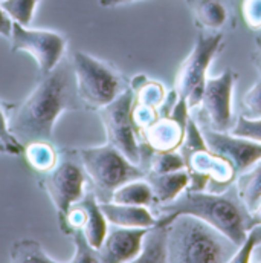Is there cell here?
<instances>
[{
    "instance_id": "12",
    "label": "cell",
    "mask_w": 261,
    "mask_h": 263,
    "mask_svg": "<svg viewBox=\"0 0 261 263\" xmlns=\"http://www.w3.org/2000/svg\"><path fill=\"white\" fill-rule=\"evenodd\" d=\"M148 228H109L103 245L98 250L99 262L124 263L133 262L142 247V239Z\"/></svg>"
},
{
    "instance_id": "15",
    "label": "cell",
    "mask_w": 261,
    "mask_h": 263,
    "mask_svg": "<svg viewBox=\"0 0 261 263\" xmlns=\"http://www.w3.org/2000/svg\"><path fill=\"white\" fill-rule=\"evenodd\" d=\"M99 206L112 227L124 228H151L159 220L150 206L144 205H127L115 202H99Z\"/></svg>"
},
{
    "instance_id": "5",
    "label": "cell",
    "mask_w": 261,
    "mask_h": 263,
    "mask_svg": "<svg viewBox=\"0 0 261 263\" xmlns=\"http://www.w3.org/2000/svg\"><path fill=\"white\" fill-rule=\"evenodd\" d=\"M70 60L83 107L99 110L126 89L119 73L104 62L81 51L73 52Z\"/></svg>"
},
{
    "instance_id": "14",
    "label": "cell",
    "mask_w": 261,
    "mask_h": 263,
    "mask_svg": "<svg viewBox=\"0 0 261 263\" xmlns=\"http://www.w3.org/2000/svg\"><path fill=\"white\" fill-rule=\"evenodd\" d=\"M197 26L220 32L234 23L232 0H187Z\"/></svg>"
},
{
    "instance_id": "31",
    "label": "cell",
    "mask_w": 261,
    "mask_h": 263,
    "mask_svg": "<svg viewBox=\"0 0 261 263\" xmlns=\"http://www.w3.org/2000/svg\"><path fill=\"white\" fill-rule=\"evenodd\" d=\"M242 115L261 118V80L252 84L242 98Z\"/></svg>"
},
{
    "instance_id": "30",
    "label": "cell",
    "mask_w": 261,
    "mask_h": 263,
    "mask_svg": "<svg viewBox=\"0 0 261 263\" xmlns=\"http://www.w3.org/2000/svg\"><path fill=\"white\" fill-rule=\"evenodd\" d=\"M229 133L261 144V118H248L245 115H240Z\"/></svg>"
},
{
    "instance_id": "10",
    "label": "cell",
    "mask_w": 261,
    "mask_h": 263,
    "mask_svg": "<svg viewBox=\"0 0 261 263\" xmlns=\"http://www.w3.org/2000/svg\"><path fill=\"white\" fill-rule=\"evenodd\" d=\"M223 42V34L215 32L211 35L200 34L196 39L193 51L180 65L176 78H174V90L177 92L179 98L187 100L191 90L205 84L208 67L212 63L215 54L218 52Z\"/></svg>"
},
{
    "instance_id": "4",
    "label": "cell",
    "mask_w": 261,
    "mask_h": 263,
    "mask_svg": "<svg viewBox=\"0 0 261 263\" xmlns=\"http://www.w3.org/2000/svg\"><path fill=\"white\" fill-rule=\"evenodd\" d=\"M75 150L86 170L87 179H90L93 185L92 192L99 202H109L118 187L133 179H140L147 173L109 142Z\"/></svg>"
},
{
    "instance_id": "35",
    "label": "cell",
    "mask_w": 261,
    "mask_h": 263,
    "mask_svg": "<svg viewBox=\"0 0 261 263\" xmlns=\"http://www.w3.org/2000/svg\"><path fill=\"white\" fill-rule=\"evenodd\" d=\"M131 2H137V0H98V3L104 8H112V6H119V5H126Z\"/></svg>"
},
{
    "instance_id": "28",
    "label": "cell",
    "mask_w": 261,
    "mask_h": 263,
    "mask_svg": "<svg viewBox=\"0 0 261 263\" xmlns=\"http://www.w3.org/2000/svg\"><path fill=\"white\" fill-rule=\"evenodd\" d=\"M205 148H208V145L202 135V130H200L196 120L190 117V120L187 123V129H185L184 142L179 147V152L184 156V159H187L191 153H194L197 150H205Z\"/></svg>"
},
{
    "instance_id": "25",
    "label": "cell",
    "mask_w": 261,
    "mask_h": 263,
    "mask_svg": "<svg viewBox=\"0 0 261 263\" xmlns=\"http://www.w3.org/2000/svg\"><path fill=\"white\" fill-rule=\"evenodd\" d=\"M187 168L185 159L180 155V152L176 150H164V152H153L150 161H148V168L147 172H154V173H171Z\"/></svg>"
},
{
    "instance_id": "29",
    "label": "cell",
    "mask_w": 261,
    "mask_h": 263,
    "mask_svg": "<svg viewBox=\"0 0 261 263\" xmlns=\"http://www.w3.org/2000/svg\"><path fill=\"white\" fill-rule=\"evenodd\" d=\"M261 243V225H252L248 230L245 240L238 245L235 254L232 256L231 263H249L252 262V254L255 248Z\"/></svg>"
},
{
    "instance_id": "19",
    "label": "cell",
    "mask_w": 261,
    "mask_h": 263,
    "mask_svg": "<svg viewBox=\"0 0 261 263\" xmlns=\"http://www.w3.org/2000/svg\"><path fill=\"white\" fill-rule=\"evenodd\" d=\"M167 225L157 222L154 227L148 228L144 239L139 256L134 263H165L168 259L167 250Z\"/></svg>"
},
{
    "instance_id": "2",
    "label": "cell",
    "mask_w": 261,
    "mask_h": 263,
    "mask_svg": "<svg viewBox=\"0 0 261 263\" xmlns=\"http://www.w3.org/2000/svg\"><path fill=\"white\" fill-rule=\"evenodd\" d=\"M193 214L229 237L237 247L245 240L249 230V213L243 206L235 187L222 193L185 190L171 202L157 203L154 216L167 223L177 214Z\"/></svg>"
},
{
    "instance_id": "3",
    "label": "cell",
    "mask_w": 261,
    "mask_h": 263,
    "mask_svg": "<svg viewBox=\"0 0 261 263\" xmlns=\"http://www.w3.org/2000/svg\"><path fill=\"white\" fill-rule=\"evenodd\" d=\"M167 263L231 262L237 245L193 214H177L167 223Z\"/></svg>"
},
{
    "instance_id": "24",
    "label": "cell",
    "mask_w": 261,
    "mask_h": 263,
    "mask_svg": "<svg viewBox=\"0 0 261 263\" xmlns=\"http://www.w3.org/2000/svg\"><path fill=\"white\" fill-rule=\"evenodd\" d=\"M11 262L14 263H57L43 247L32 239L17 240L11 248Z\"/></svg>"
},
{
    "instance_id": "6",
    "label": "cell",
    "mask_w": 261,
    "mask_h": 263,
    "mask_svg": "<svg viewBox=\"0 0 261 263\" xmlns=\"http://www.w3.org/2000/svg\"><path fill=\"white\" fill-rule=\"evenodd\" d=\"M87 182L86 170L76 155V150L65 148L60 152L57 165L42 173L40 187L49 195L58 219H63L70 206L84 196Z\"/></svg>"
},
{
    "instance_id": "34",
    "label": "cell",
    "mask_w": 261,
    "mask_h": 263,
    "mask_svg": "<svg viewBox=\"0 0 261 263\" xmlns=\"http://www.w3.org/2000/svg\"><path fill=\"white\" fill-rule=\"evenodd\" d=\"M12 25H14V20L9 17V14L0 5V35L5 37V39H11Z\"/></svg>"
},
{
    "instance_id": "8",
    "label": "cell",
    "mask_w": 261,
    "mask_h": 263,
    "mask_svg": "<svg viewBox=\"0 0 261 263\" xmlns=\"http://www.w3.org/2000/svg\"><path fill=\"white\" fill-rule=\"evenodd\" d=\"M9 40L11 52H28L37 62L40 77L49 73L65 59L66 39L58 32L29 29L14 22Z\"/></svg>"
},
{
    "instance_id": "38",
    "label": "cell",
    "mask_w": 261,
    "mask_h": 263,
    "mask_svg": "<svg viewBox=\"0 0 261 263\" xmlns=\"http://www.w3.org/2000/svg\"><path fill=\"white\" fill-rule=\"evenodd\" d=\"M252 262H261V243L255 248V251L252 254Z\"/></svg>"
},
{
    "instance_id": "18",
    "label": "cell",
    "mask_w": 261,
    "mask_h": 263,
    "mask_svg": "<svg viewBox=\"0 0 261 263\" xmlns=\"http://www.w3.org/2000/svg\"><path fill=\"white\" fill-rule=\"evenodd\" d=\"M144 178L151 187L156 205L174 200L180 193L187 190L188 182H190V175L187 168L171 172V173L147 172Z\"/></svg>"
},
{
    "instance_id": "39",
    "label": "cell",
    "mask_w": 261,
    "mask_h": 263,
    "mask_svg": "<svg viewBox=\"0 0 261 263\" xmlns=\"http://www.w3.org/2000/svg\"><path fill=\"white\" fill-rule=\"evenodd\" d=\"M0 153H9V150H8V147H6V144H5V142H2V141H0Z\"/></svg>"
},
{
    "instance_id": "7",
    "label": "cell",
    "mask_w": 261,
    "mask_h": 263,
    "mask_svg": "<svg viewBox=\"0 0 261 263\" xmlns=\"http://www.w3.org/2000/svg\"><path fill=\"white\" fill-rule=\"evenodd\" d=\"M134 93L127 86L112 103L98 110L103 126L106 129L107 142L116 147L133 164L142 167V142L139 141V130L131 118Z\"/></svg>"
},
{
    "instance_id": "27",
    "label": "cell",
    "mask_w": 261,
    "mask_h": 263,
    "mask_svg": "<svg viewBox=\"0 0 261 263\" xmlns=\"http://www.w3.org/2000/svg\"><path fill=\"white\" fill-rule=\"evenodd\" d=\"M73 240L75 245V256L69 260L72 263H98L99 262V256H98V250H95L87 237L84 236V231L81 228L73 230L69 234Z\"/></svg>"
},
{
    "instance_id": "11",
    "label": "cell",
    "mask_w": 261,
    "mask_h": 263,
    "mask_svg": "<svg viewBox=\"0 0 261 263\" xmlns=\"http://www.w3.org/2000/svg\"><path fill=\"white\" fill-rule=\"evenodd\" d=\"M202 135L206 141L208 148L226 159L232 168L235 170L237 176L261 161V144L249 139H243L234 136L229 132H217L211 129L205 123H197Z\"/></svg>"
},
{
    "instance_id": "32",
    "label": "cell",
    "mask_w": 261,
    "mask_h": 263,
    "mask_svg": "<svg viewBox=\"0 0 261 263\" xmlns=\"http://www.w3.org/2000/svg\"><path fill=\"white\" fill-rule=\"evenodd\" d=\"M0 141L6 144L9 155H23V148L25 145L12 135V132L9 129V117L5 110V106L0 101Z\"/></svg>"
},
{
    "instance_id": "37",
    "label": "cell",
    "mask_w": 261,
    "mask_h": 263,
    "mask_svg": "<svg viewBox=\"0 0 261 263\" xmlns=\"http://www.w3.org/2000/svg\"><path fill=\"white\" fill-rule=\"evenodd\" d=\"M254 63H255V67H257V70H258V73H260V77H261V43H260L258 51H257V54H255Z\"/></svg>"
},
{
    "instance_id": "13",
    "label": "cell",
    "mask_w": 261,
    "mask_h": 263,
    "mask_svg": "<svg viewBox=\"0 0 261 263\" xmlns=\"http://www.w3.org/2000/svg\"><path fill=\"white\" fill-rule=\"evenodd\" d=\"M185 165L187 170H193L209 178L206 192L212 193H222L228 190L237 178V173L232 165L222 156L212 153L209 148L191 153L185 159Z\"/></svg>"
},
{
    "instance_id": "22",
    "label": "cell",
    "mask_w": 261,
    "mask_h": 263,
    "mask_svg": "<svg viewBox=\"0 0 261 263\" xmlns=\"http://www.w3.org/2000/svg\"><path fill=\"white\" fill-rule=\"evenodd\" d=\"M109 202L151 206L154 205V195L145 178H140V179H133L130 182H126L124 185L118 187L113 192L112 199Z\"/></svg>"
},
{
    "instance_id": "23",
    "label": "cell",
    "mask_w": 261,
    "mask_h": 263,
    "mask_svg": "<svg viewBox=\"0 0 261 263\" xmlns=\"http://www.w3.org/2000/svg\"><path fill=\"white\" fill-rule=\"evenodd\" d=\"M130 87L134 93L136 104H144L159 109L167 97L165 87L160 83L147 78L145 75H136L130 81Z\"/></svg>"
},
{
    "instance_id": "36",
    "label": "cell",
    "mask_w": 261,
    "mask_h": 263,
    "mask_svg": "<svg viewBox=\"0 0 261 263\" xmlns=\"http://www.w3.org/2000/svg\"><path fill=\"white\" fill-rule=\"evenodd\" d=\"M252 225H261V202L260 205L255 208V211L251 213V216H249V228Z\"/></svg>"
},
{
    "instance_id": "9",
    "label": "cell",
    "mask_w": 261,
    "mask_h": 263,
    "mask_svg": "<svg viewBox=\"0 0 261 263\" xmlns=\"http://www.w3.org/2000/svg\"><path fill=\"white\" fill-rule=\"evenodd\" d=\"M238 75L228 67L217 77L205 80L203 97L200 101L202 123L217 132H229L234 126L232 92Z\"/></svg>"
},
{
    "instance_id": "21",
    "label": "cell",
    "mask_w": 261,
    "mask_h": 263,
    "mask_svg": "<svg viewBox=\"0 0 261 263\" xmlns=\"http://www.w3.org/2000/svg\"><path fill=\"white\" fill-rule=\"evenodd\" d=\"M23 156L32 170L38 173H46L57 165L60 152L52 145V141L37 139L25 144Z\"/></svg>"
},
{
    "instance_id": "1",
    "label": "cell",
    "mask_w": 261,
    "mask_h": 263,
    "mask_svg": "<svg viewBox=\"0 0 261 263\" xmlns=\"http://www.w3.org/2000/svg\"><path fill=\"white\" fill-rule=\"evenodd\" d=\"M81 107L72 60L65 57L49 73L40 77L23 103L12 107L9 129L23 145L37 139L52 141L58 117L65 110Z\"/></svg>"
},
{
    "instance_id": "20",
    "label": "cell",
    "mask_w": 261,
    "mask_h": 263,
    "mask_svg": "<svg viewBox=\"0 0 261 263\" xmlns=\"http://www.w3.org/2000/svg\"><path fill=\"white\" fill-rule=\"evenodd\" d=\"M234 187L251 216L261 202V161L240 173L234 181Z\"/></svg>"
},
{
    "instance_id": "33",
    "label": "cell",
    "mask_w": 261,
    "mask_h": 263,
    "mask_svg": "<svg viewBox=\"0 0 261 263\" xmlns=\"http://www.w3.org/2000/svg\"><path fill=\"white\" fill-rule=\"evenodd\" d=\"M242 12L249 28L261 29V0H243Z\"/></svg>"
},
{
    "instance_id": "17",
    "label": "cell",
    "mask_w": 261,
    "mask_h": 263,
    "mask_svg": "<svg viewBox=\"0 0 261 263\" xmlns=\"http://www.w3.org/2000/svg\"><path fill=\"white\" fill-rule=\"evenodd\" d=\"M76 203L84 211V220L81 230L84 231V236L87 237L89 243L95 250H99L109 231V222L99 206V200L93 192H86L84 196Z\"/></svg>"
},
{
    "instance_id": "26",
    "label": "cell",
    "mask_w": 261,
    "mask_h": 263,
    "mask_svg": "<svg viewBox=\"0 0 261 263\" xmlns=\"http://www.w3.org/2000/svg\"><path fill=\"white\" fill-rule=\"evenodd\" d=\"M38 2L40 0H0V5L14 22L29 26Z\"/></svg>"
},
{
    "instance_id": "16",
    "label": "cell",
    "mask_w": 261,
    "mask_h": 263,
    "mask_svg": "<svg viewBox=\"0 0 261 263\" xmlns=\"http://www.w3.org/2000/svg\"><path fill=\"white\" fill-rule=\"evenodd\" d=\"M185 126L171 117H159L151 126L140 132L144 142L154 152L179 150L184 142Z\"/></svg>"
}]
</instances>
